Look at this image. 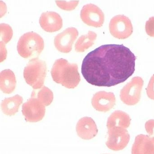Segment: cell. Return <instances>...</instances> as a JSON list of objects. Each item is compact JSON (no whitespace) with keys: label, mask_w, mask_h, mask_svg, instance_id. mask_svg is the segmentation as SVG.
Returning a JSON list of instances; mask_svg holds the SVG:
<instances>
[{"label":"cell","mask_w":154,"mask_h":154,"mask_svg":"<svg viewBox=\"0 0 154 154\" xmlns=\"http://www.w3.org/2000/svg\"><path fill=\"white\" fill-rule=\"evenodd\" d=\"M136 60L134 54L124 45H102L85 57L82 65V74L89 83L94 86H116L133 75Z\"/></svg>","instance_id":"1"},{"label":"cell","mask_w":154,"mask_h":154,"mask_svg":"<svg viewBox=\"0 0 154 154\" xmlns=\"http://www.w3.org/2000/svg\"><path fill=\"white\" fill-rule=\"evenodd\" d=\"M53 81L69 89H74L81 81L78 65L70 64L66 60L61 58L54 62L51 70Z\"/></svg>","instance_id":"2"},{"label":"cell","mask_w":154,"mask_h":154,"mask_svg":"<svg viewBox=\"0 0 154 154\" xmlns=\"http://www.w3.org/2000/svg\"><path fill=\"white\" fill-rule=\"evenodd\" d=\"M44 40L41 36L33 32L23 34L19 39L17 49L19 55L24 58L38 57L44 49Z\"/></svg>","instance_id":"3"},{"label":"cell","mask_w":154,"mask_h":154,"mask_svg":"<svg viewBox=\"0 0 154 154\" xmlns=\"http://www.w3.org/2000/svg\"><path fill=\"white\" fill-rule=\"evenodd\" d=\"M46 62L38 58L29 60L23 70V77L27 84L34 90L41 88L47 75Z\"/></svg>","instance_id":"4"},{"label":"cell","mask_w":154,"mask_h":154,"mask_svg":"<svg viewBox=\"0 0 154 154\" xmlns=\"http://www.w3.org/2000/svg\"><path fill=\"white\" fill-rule=\"evenodd\" d=\"M143 83V80L141 77L133 78L121 90L120 94L121 100L128 106L137 104L141 99Z\"/></svg>","instance_id":"5"},{"label":"cell","mask_w":154,"mask_h":154,"mask_svg":"<svg viewBox=\"0 0 154 154\" xmlns=\"http://www.w3.org/2000/svg\"><path fill=\"white\" fill-rule=\"evenodd\" d=\"M23 115L27 122H39L43 119L46 112L45 106L36 97H31L22 106Z\"/></svg>","instance_id":"6"},{"label":"cell","mask_w":154,"mask_h":154,"mask_svg":"<svg viewBox=\"0 0 154 154\" xmlns=\"http://www.w3.org/2000/svg\"><path fill=\"white\" fill-rule=\"evenodd\" d=\"M109 31L112 36L119 39L128 38L133 33V27L130 20L124 15H118L111 19Z\"/></svg>","instance_id":"7"},{"label":"cell","mask_w":154,"mask_h":154,"mask_svg":"<svg viewBox=\"0 0 154 154\" xmlns=\"http://www.w3.org/2000/svg\"><path fill=\"white\" fill-rule=\"evenodd\" d=\"M108 137L106 145L114 151H121L126 147L130 140V135L125 128H113L108 129Z\"/></svg>","instance_id":"8"},{"label":"cell","mask_w":154,"mask_h":154,"mask_svg":"<svg viewBox=\"0 0 154 154\" xmlns=\"http://www.w3.org/2000/svg\"><path fill=\"white\" fill-rule=\"evenodd\" d=\"M80 17L84 23L96 28L101 27L105 20L104 13L100 8L92 4L83 6L81 11Z\"/></svg>","instance_id":"9"},{"label":"cell","mask_w":154,"mask_h":154,"mask_svg":"<svg viewBox=\"0 0 154 154\" xmlns=\"http://www.w3.org/2000/svg\"><path fill=\"white\" fill-rule=\"evenodd\" d=\"M78 35L79 32L75 28H67L55 37V47L60 52L69 53L72 50V45Z\"/></svg>","instance_id":"10"},{"label":"cell","mask_w":154,"mask_h":154,"mask_svg":"<svg viewBox=\"0 0 154 154\" xmlns=\"http://www.w3.org/2000/svg\"><path fill=\"white\" fill-rule=\"evenodd\" d=\"M116 97L112 92L100 91L94 94L91 99L92 106L97 111L106 112L116 105Z\"/></svg>","instance_id":"11"},{"label":"cell","mask_w":154,"mask_h":154,"mask_svg":"<svg viewBox=\"0 0 154 154\" xmlns=\"http://www.w3.org/2000/svg\"><path fill=\"white\" fill-rule=\"evenodd\" d=\"M41 27L47 32H53L59 30L63 26L62 18L59 14L53 11L43 13L39 19Z\"/></svg>","instance_id":"12"},{"label":"cell","mask_w":154,"mask_h":154,"mask_svg":"<svg viewBox=\"0 0 154 154\" xmlns=\"http://www.w3.org/2000/svg\"><path fill=\"white\" fill-rule=\"evenodd\" d=\"M76 130L78 135L84 140L92 139L97 136L98 132L95 121L88 117H84L79 120Z\"/></svg>","instance_id":"13"},{"label":"cell","mask_w":154,"mask_h":154,"mask_svg":"<svg viewBox=\"0 0 154 154\" xmlns=\"http://www.w3.org/2000/svg\"><path fill=\"white\" fill-rule=\"evenodd\" d=\"M132 154H154V137L137 135L132 146Z\"/></svg>","instance_id":"14"},{"label":"cell","mask_w":154,"mask_h":154,"mask_svg":"<svg viewBox=\"0 0 154 154\" xmlns=\"http://www.w3.org/2000/svg\"><path fill=\"white\" fill-rule=\"evenodd\" d=\"M131 119L129 115L120 110H116L108 119V129L113 128H127L131 124Z\"/></svg>","instance_id":"15"},{"label":"cell","mask_w":154,"mask_h":154,"mask_svg":"<svg viewBox=\"0 0 154 154\" xmlns=\"http://www.w3.org/2000/svg\"><path fill=\"white\" fill-rule=\"evenodd\" d=\"M16 86L15 75L12 70L5 69L0 74V88L1 90L5 94L12 93Z\"/></svg>","instance_id":"16"},{"label":"cell","mask_w":154,"mask_h":154,"mask_svg":"<svg viewBox=\"0 0 154 154\" xmlns=\"http://www.w3.org/2000/svg\"><path fill=\"white\" fill-rule=\"evenodd\" d=\"M23 101L22 97L19 95L6 98L1 103L2 111L5 115L7 116H14L19 111V107Z\"/></svg>","instance_id":"17"},{"label":"cell","mask_w":154,"mask_h":154,"mask_svg":"<svg viewBox=\"0 0 154 154\" xmlns=\"http://www.w3.org/2000/svg\"><path fill=\"white\" fill-rule=\"evenodd\" d=\"M97 37V34L92 31H89L87 35L81 36L75 45L76 51L78 52L85 51L93 45Z\"/></svg>","instance_id":"18"},{"label":"cell","mask_w":154,"mask_h":154,"mask_svg":"<svg viewBox=\"0 0 154 154\" xmlns=\"http://www.w3.org/2000/svg\"><path fill=\"white\" fill-rule=\"evenodd\" d=\"M31 97L37 98L45 106H47L52 103L54 96L53 92L49 88L43 86L41 88L34 90L32 93Z\"/></svg>","instance_id":"19"},{"label":"cell","mask_w":154,"mask_h":154,"mask_svg":"<svg viewBox=\"0 0 154 154\" xmlns=\"http://www.w3.org/2000/svg\"><path fill=\"white\" fill-rule=\"evenodd\" d=\"M0 27L1 42L5 44H6L12 37V29L10 25L5 23H1Z\"/></svg>","instance_id":"20"},{"label":"cell","mask_w":154,"mask_h":154,"mask_svg":"<svg viewBox=\"0 0 154 154\" xmlns=\"http://www.w3.org/2000/svg\"><path fill=\"white\" fill-rule=\"evenodd\" d=\"M56 4L62 10L72 11L74 10L79 4V1H56Z\"/></svg>","instance_id":"21"},{"label":"cell","mask_w":154,"mask_h":154,"mask_svg":"<svg viewBox=\"0 0 154 154\" xmlns=\"http://www.w3.org/2000/svg\"><path fill=\"white\" fill-rule=\"evenodd\" d=\"M146 31L150 37H154V17H151L146 23Z\"/></svg>","instance_id":"22"},{"label":"cell","mask_w":154,"mask_h":154,"mask_svg":"<svg viewBox=\"0 0 154 154\" xmlns=\"http://www.w3.org/2000/svg\"><path fill=\"white\" fill-rule=\"evenodd\" d=\"M146 90L148 97L154 100V75L151 77Z\"/></svg>","instance_id":"23"},{"label":"cell","mask_w":154,"mask_h":154,"mask_svg":"<svg viewBox=\"0 0 154 154\" xmlns=\"http://www.w3.org/2000/svg\"><path fill=\"white\" fill-rule=\"evenodd\" d=\"M145 129L149 136L154 137V119H150L146 123Z\"/></svg>","instance_id":"24"},{"label":"cell","mask_w":154,"mask_h":154,"mask_svg":"<svg viewBox=\"0 0 154 154\" xmlns=\"http://www.w3.org/2000/svg\"><path fill=\"white\" fill-rule=\"evenodd\" d=\"M1 62L4 61L6 58V55H7V51L5 48V44L1 42Z\"/></svg>","instance_id":"25"}]
</instances>
